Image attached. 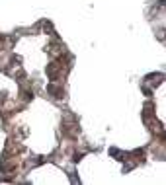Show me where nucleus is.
I'll use <instances>...</instances> for the list:
<instances>
[{"label":"nucleus","mask_w":166,"mask_h":185,"mask_svg":"<svg viewBox=\"0 0 166 185\" xmlns=\"http://www.w3.org/2000/svg\"><path fill=\"white\" fill-rule=\"evenodd\" d=\"M47 92H49L53 98H61V96H63V90H61V88H57V86H53V84L47 88Z\"/></svg>","instance_id":"nucleus-1"}]
</instances>
